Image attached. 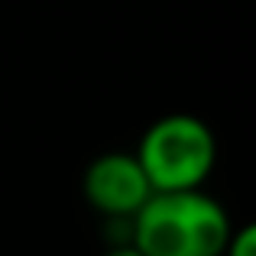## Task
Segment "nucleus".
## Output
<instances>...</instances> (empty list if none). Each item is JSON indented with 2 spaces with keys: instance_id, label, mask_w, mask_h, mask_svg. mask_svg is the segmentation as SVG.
I'll return each mask as SVG.
<instances>
[{
  "instance_id": "1",
  "label": "nucleus",
  "mask_w": 256,
  "mask_h": 256,
  "mask_svg": "<svg viewBox=\"0 0 256 256\" xmlns=\"http://www.w3.org/2000/svg\"><path fill=\"white\" fill-rule=\"evenodd\" d=\"M130 220L143 256H224L234 234L227 211L201 188L152 192Z\"/></svg>"
},
{
  "instance_id": "2",
  "label": "nucleus",
  "mask_w": 256,
  "mask_h": 256,
  "mask_svg": "<svg viewBox=\"0 0 256 256\" xmlns=\"http://www.w3.org/2000/svg\"><path fill=\"white\" fill-rule=\"evenodd\" d=\"M133 156L140 159L152 192H188L201 188L211 175L218 143L204 120L192 114H169L143 133Z\"/></svg>"
},
{
  "instance_id": "3",
  "label": "nucleus",
  "mask_w": 256,
  "mask_h": 256,
  "mask_svg": "<svg viewBox=\"0 0 256 256\" xmlns=\"http://www.w3.org/2000/svg\"><path fill=\"white\" fill-rule=\"evenodd\" d=\"M84 198L94 211L107 218H133L146 198L152 194V185L146 178L143 166L133 152H104L84 169Z\"/></svg>"
},
{
  "instance_id": "4",
  "label": "nucleus",
  "mask_w": 256,
  "mask_h": 256,
  "mask_svg": "<svg viewBox=\"0 0 256 256\" xmlns=\"http://www.w3.org/2000/svg\"><path fill=\"white\" fill-rule=\"evenodd\" d=\"M224 256H256V227L253 224L237 227L224 246Z\"/></svg>"
},
{
  "instance_id": "5",
  "label": "nucleus",
  "mask_w": 256,
  "mask_h": 256,
  "mask_svg": "<svg viewBox=\"0 0 256 256\" xmlns=\"http://www.w3.org/2000/svg\"><path fill=\"white\" fill-rule=\"evenodd\" d=\"M104 256H143V253H140L133 244H124V246H114V250H107Z\"/></svg>"
}]
</instances>
